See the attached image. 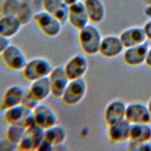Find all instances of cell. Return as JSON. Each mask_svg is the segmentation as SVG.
<instances>
[{"mask_svg": "<svg viewBox=\"0 0 151 151\" xmlns=\"http://www.w3.org/2000/svg\"><path fill=\"white\" fill-rule=\"evenodd\" d=\"M147 40L151 41V18L144 24L142 27Z\"/></svg>", "mask_w": 151, "mask_h": 151, "instance_id": "1f68e13d", "label": "cell"}, {"mask_svg": "<svg viewBox=\"0 0 151 151\" xmlns=\"http://www.w3.org/2000/svg\"><path fill=\"white\" fill-rule=\"evenodd\" d=\"M131 123L126 119L108 126L107 136L109 140L113 143H122L127 142Z\"/></svg>", "mask_w": 151, "mask_h": 151, "instance_id": "d6986e66", "label": "cell"}, {"mask_svg": "<svg viewBox=\"0 0 151 151\" xmlns=\"http://www.w3.org/2000/svg\"><path fill=\"white\" fill-rule=\"evenodd\" d=\"M83 1L90 23L99 24L104 19L106 9L102 0H83Z\"/></svg>", "mask_w": 151, "mask_h": 151, "instance_id": "ffe728a7", "label": "cell"}, {"mask_svg": "<svg viewBox=\"0 0 151 151\" xmlns=\"http://www.w3.org/2000/svg\"><path fill=\"white\" fill-rule=\"evenodd\" d=\"M124 49L119 36L110 34L103 37L99 53L104 58H111L120 55Z\"/></svg>", "mask_w": 151, "mask_h": 151, "instance_id": "4fadbf2b", "label": "cell"}, {"mask_svg": "<svg viewBox=\"0 0 151 151\" xmlns=\"http://www.w3.org/2000/svg\"><path fill=\"white\" fill-rule=\"evenodd\" d=\"M53 67L51 62L47 58L35 57L28 60L21 70V76L26 81L31 83L39 78L48 77Z\"/></svg>", "mask_w": 151, "mask_h": 151, "instance_id": "7a4b0ae2", "label": "cell"}, {"mask_svg": "<svg viewBox=\"0 0 151 151\" xmlns=\"http://www.w3.org/2000/svg\"><path fill=\"white\" fill-rule=\"evenodd\" d=\"M44 130L35 124L27 128L23 137L17 145V150H37L44 139Z\"/></svg>", "mask_w": 151, "mask_h": 151, "instance_id": "9c48e42d", "label": "cell"}, {"mask_svg": "<svg viewBox=\"0 0 151 151\" xmlns=\"http://www.w3.org/2000/svg\"><path fill=\"white\" fill-rule=\"evenodd\" d=\"M40 102L38 101L28 90H26L25 95L23 97L21 104L25 108L33 110Z\"/></svg>", "mask_w": 151, "mask_h": 151, "instance_id": "83f0119b", "label": "cell"}, {"mask_svg": "<svg viewBox=\"0 0 151 151\" xmlns=\"http://www.w3.org/2000/svg\"><path fill=\"white\" fill-rule=\"evenodd\" d=\"M43 10L59 19L63 24L67 22L69 5L63 0H42Z\"/></svg>", "mask_w": 151, "mask_h": 151, "instance_id": "ac0fdd59", "label": "cell"}, {"mask_svg": "<svg viewBox=\"0 0 151 151\" xmlns=\"http://www.w3.org/2000/svg\"><path fill=\"white\" fill-rule=\"evenodd\" d=\"M33 21L39 30L50 38L58 36L61 32L64 25L54 15L43 9L35 13Z\"/></svg>", "mask_w": 151, "mask_h": 151, "instance_id": "3957f363", "label": "cell"}, {"mask_svg": "<svg viewBox=\"0 0 151 151\" xmlns=\"http://www.w3.org/2000/svg\"><path fill=\"white\" fill-rule=\"evenodd\" d=\"M149 48V44L146 41L141 44L125 48L123 54L124 63L130 67L142 65L145 63Z\"/></svg>", "mask_w": 151, "mask_h": 151, "instance_id": "5bb4252c", "label": "cell"}, {"mask_svg": "<svg viewBox=\"0 0 151 151\" xmlns=\"http://www.w3.org/2000/svg\"><path fill=\"white\" fill-rule=\"evenodd\" d=\"M20 0H3L0 4L1 16L15 17Z\"/></svg>", "mask_w": 151, "mask_h": 151, "instance_id": "4316f807", "label": "cell"}, {"mask_svg": "<svg viewBox=\"0 0 151 151\" xmlns=\"http://www.w3.org/2000/svg\"><path fill=\"white\" fill-rule=\"evenodd\" d=\"M22 25L14 16L0 17V35L11 39L21 29Z\"/></svg>", "mask_w": 151, "mask_h": 151, "instance_id": "7402d4cb", "label": "cell"}, {"mask_svg": "<svg viewBox=\"0 0 151 151\" xmlns=\"http://www.w3.org/2000/svg\"><path fill=\"white\" fill-rule=\"evenodd\" d=\"M3 119L8 125H20L28 128L34 124L35 122L32 110H29L19 104L4 111Z\"/></svg>", "mask_w": 151, "mask_h": 151, "instance_id": "8992f818", "label": "cell"}, {"mask_svg": "<svg viewBox=\"0 0 151 151\" xmlns=\"http://www.w3.org/2000/svg\"><path fill=\"white\" fill-rule=\"evenodd\" d=\"M67 138V130L59 123L44 130V139L51 143L54 146L65 143Z\"/></svg>", "mask_w": 151, "mask_h": 151, "instance_id": "cb8c5ba5", "label": "cell"}, {"mask_svg": "<svg viewBox=\"0 0 151 151\" xmlns=\"http://www.w3.org/2000/svg\"><path fill=\"white\" fill-rule=\"evenodd\" d=\"M144 14L147 18H151V4L145 6L144 9Z\"/></svg>", "mask_w": 151, "mask_h": 151, "instance_id": "e575fe53", "label": "cell"}, {"mask_svg": "<svg viewBox=\"0 0 151 151\" xmlns=\"http://www.w3.org/2000/svg\"><path fill=\"white\" fill-rule=\"evenodd\" d=\"M125 119L131 124L150 123V118L147 104L133 101L126 106Z\"/></svg>", "mask_w": 151, "mask_h": 151, "instance_id": "8fae6325", "label": "cell"}, {"mask_svg": "<svg viewBox=\"0 0 151 151\" xmlns=\"http://www.w3.org/2000/svg\"><path fill=\"white\" fill-rule=\"evenodd\" d=\"M35 124L44 130L59 122V117L55 109L50 105L41 102L33 110Z\"/></svg>", "mask_w": 151, "mask_h": 151, "instance_id": "ba28073f", "label": "cell"}, {"mask_svg": "<svg viewBox=\"0 0 151 151\" xmlns=\"http://www.w3.org/2000/svg\"><path fill=\"white\" fill-rule=\"evenodd\" d=\"M4 65L12 71H21L28 59L25 52L18 45L11 44L1 55Z\"/></svg>", "mask_w": 151, "mask_h": 151, "instance_id": "5b68a950", "label": "cell"}, {"mask_svg": "<svg viewBox=\"0 0 151 151\" xmlns=\"http://www.w3.org/2000/svg\"><path fill=\"white\" fill-rule=\"evenodd\" d=\"M151 140V125L150 123L131 124L129 139L127 142L140 143Z\"/></svg>", "mask_w": 151, "mask_h": 151, "instance_id": "603a6c76", "label": "cell"}, {"mask_svg": "<svg viewBox=\"0 0 151 151\" xmlns=\"http://www.w3.org/2000/svg\"><path fill=\"white\" fill-rule=\"evenodd\" d=\"M64 2H65L67 4H68V5H70L73 4H74L80 0H63Z\"/></svg>", "mask_w": 151, "mask_h": 151, "instance_id": "d590c367", "label": "cell"}, {"mask_svg": "<svg viewBox=\"0 0 151 151\" xmlns=\"http://www.w3.org/2000/svg\"><path fill=\"white\" fill-rule=\"evenodd\" d=\"M89 66L86 54L76 53L71 57L63 65L66 75L70 79L75 80L83 78L87 72Z\"/></svg>", "mask_w": 151, "mask_h": 151, "instance_id": "52a82bcc", "label": "cell"}, {"mask_svg": "<svg viewBox=\"0 0 151 151\" xmlns=\"http://www.w3.org/2000/svg\"><path fill=\"white\" fill-rule=\"evenodd\" d=\"M67 22L77 31L90 23L83 0L69 5Z\"/></svg>", "mask_w": 151, "mask_h": 151, "instance_id": "7c38bea8", "label": "cell"}, {"mask_svg": "<svg viewBox=\"0 0 151 151\" xmlns=\"http://www.w3.org/2000/svg\"><path fill=\"white\" fill-rule=\"evenodd\" d=\"M17 146L14 145L6 139L0 141V150H16Z\"/></svg>", "mask_w": 151, "mask_h": 151, "instance_id": "f546056e", "label": "cell"}, {"mask_svg": "<svg viewBox=\"0 0 151 151\" xmlns=\"http://www.w3.org/2000/svg\"><path fill=\"white\" fill-rule=\"evenodd\" d=\"M119 36L125 48L141 44L147 40L143 27L140 26L127 28Z\"/></svg>", "mask_w": 151, "mask_h": 151, "instance_id": "e0dca14e", "label": "cell"}, {"mask_svg": "<svg viewBox=\"0 0 151 151\" xmlns=\"http://www.w3.org/2000/svg\"><path fill=\"white\" fill-rule=\"evenodd\" d=\"M127 104L121 99H114L106 106L104 112V120L107 126L125 119Z\"/></svg>", "mask_w": 151, "mask_h": 151, "instance_id": "9a60e30c", "label": "cell"}, {"mask_svg": "<svg viewBox=\"0 0 151 151\" xmlns=\"http://www.w3.org/2000/svg\"><path fill=\"white\" fill-rule=\"evenodd\" d=\"M128 150L134 151H151V140L140 143H133L128 142Z\"/></svg>", "mask_w": 151, "mask_h": 151, "instance_id": "f1b7e54d", "label": "cell"}, {"mask_svg": "<svg viewBox=\"0 0 151 151\" xmlns=\"http://www.w3.org/2000/svg\"><path fill=\"white\" fill-rule=\"evenodd\" d=\"M145 63L147 67L151 68V47H149V48Z\"/></svg>", "mask_w": 151, "mask_h": 151, "instance_id": "836d02e7", "label": "cell"}, {"mask_svg": "<svg viewBox=\"0 0 151 151\" xmlns=\"http://www.w3.org/2000/svg\"><path fill=\"white\" fill-rule=\"evenodd\" d=\"M87 91V84L84 77L71 80L61 97V102L66 106H75L84 99Z\"/></svg>", "mask_w": 151, "mask_h": 151, "instance_id": "277c9868", "label": "cell"}, {"mask_svg": "<svg viewBox=\"0 0 151 151\" xmlns=\"http://www.w3.org/2000/svg\"><path fill=\"white\" fill-rule=\"evenodd\" d=\"M54 146L49 141L44 139L38 146L37 150L40 151H52L54 150Z\"/></svg>", "mask_w": 151, "mask_h": 151, "instance_id": "4dcf8cb0", "label": "cell"}, {"mask_svg": "<svg viewBox=\"0 0 151 151\" xmlns=\"http://www.w3.org/2000/svg\"><path fill=\"white\" fill-rule=\"evenodd\" d=\"M147 107L149 109V114H150V123H151V97L149 99L148 102H147Z\"/></svg>", "mask_w": 151, "mask_h": 151, "instance_id": "8d00e7d4", "label": "cell"}, {"mask_svg": "<svg viewBox=\"0 0 151 151\" xmlns=\"http://www.w3.org/2000/svg\"><path fill=\"white\" fill-rule=\"evenodd\" d=\"M27 90L40 103L43 102L51 96V86L48 77L31 82Z\"/></svg>", "mask_w": 151, "mask_h": 151, "instance_id": "44dd1931", "label": "cell"}, {"mask_svg": "<svg viewBox=\"0 0 151 151\" xmlns=\"http://www.w3.org/2000/svg\"><path fill=\"white\" fill-rule=\"evenodd\" d=\"M140 1L142 2V4L145 5V6L151 4V0H140Z\"/></svg>", "mask_w": 151, "mask_h": 151, "instance_id": "74e56055", "label": "cell"}, {"mask_svg": "<svg viewBox=\"0 0 151 151\" xmlns=\"http://www.w3.org/2000/svg\"><path fill=\"white\" fill-rule=\"evenodd\" d=\"M34 11L31 0H20L15 17L22 26L28 24L34 16Z\"/></svg>", "mask_w": 151, "mask_h": 151, "instance_id": "d4e9b609", "label": "cell"}, {"mask_svg": "<svg viewBox=\"0 0 151 151\" xmlns=\"http://www.w3.org/2000/svg\"><path fill=\"white\" fill-rule=\"evenodd\" d=\"M102 38L100 29L92 23L79 30L77 36L79 46L86 55H94L99 53Z\"/></svg>", "mask_w": 151, "mask_h": 151, "instance_id": "6da1fadb", "label": "cell"}, {"mask_svg": "<svg viewBox=\"0 0 151 151\" xmlns=\"http://www.w3.org/2000/svg\"><path fill=\"white\" fill-rule=\"evenodd\" d=\"M48 77L51 86V96L55 99H61L70 81L63 65L54 67Z\"/></svg>", "mask_w": 151, "mask_h": 151, "instance_id": "30bf717a", "label": "cell"}, {"mask_svg": "<svg viewBox=\"0 0 151 151\" xmlns=\"http://www.w3.org/2000/svg\"><path fill=\"white\" fill-rule=\"evenodd\" d=\"M10 39L0 35V55L10 44Z\"/></svg>", "mask_w": 151, "mask_h": 151, "instance_id": "d6a6232c", "label": "cell"}, {"mask_svg": "<svg viewBox=\"0 0 151 151\" xmlns=\"http://www.w3.org/2000/svg\"><path fill=\"white\" fill-rule=\"evenodd\" d=\"M25 130L26 128L20 125H8L5 132V139L17 146L23 137Z\"/></svg>", "mask_w": 151, "mask_h": 151, "instance_id": "484cf974", "label": "cell"}, {"mask_svg": "<svg viewBox=\"0 0 151 151\" xmlns=\"http://www.w3.org/2000/svg\"><path fill=\"white\" fill-rule=\"evenodd\" d=\"M26 90L19 84H13L7 88L2 94L0 109L5 111L12 107L21 104Z\"/></svg>", "mask_w": 151, "mask_h": 151, "instance_id": "2e32d148", "label": "cell"}]
</instances>
